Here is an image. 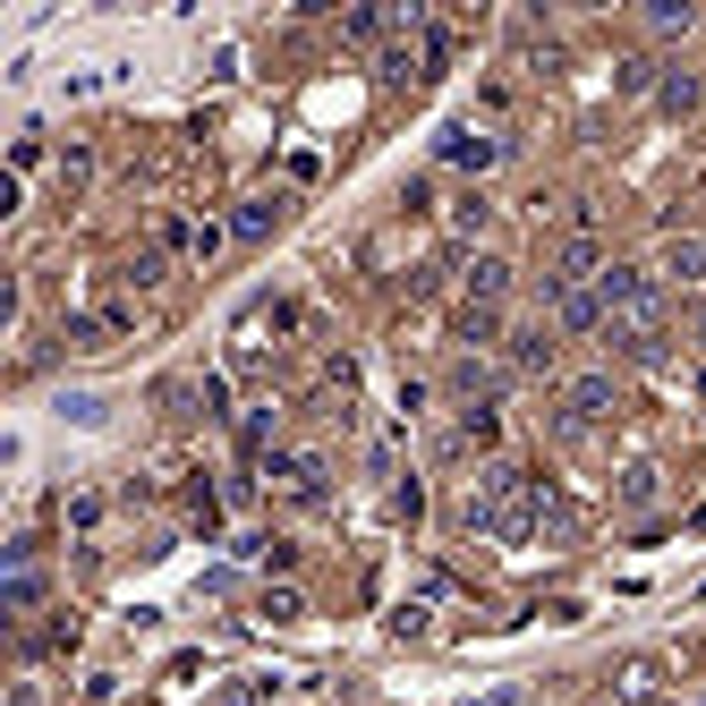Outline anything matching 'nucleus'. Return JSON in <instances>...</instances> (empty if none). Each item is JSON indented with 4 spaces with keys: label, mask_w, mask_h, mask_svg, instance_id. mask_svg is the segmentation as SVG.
I'll return each instance as SVG.
<instances>
[{
    "label": "nucleus",
    "mask_w": 706,
    "mask_h": 706,
    "mask_svg": "<svg viewBox=\"0 0 706 706\" xmlns=\"http://www.w3.org/2000/svg\"><path fill=\"white\" fill-rule=\"evenodd\" d=\"M136 332V298H111V307H95V316H77L60 332L68 350H111V341H129Z\"/></svg>",
    "instance_id": "obj_1"
},
{
    "label": "nucleus",
    "mask_w": 706,
    "mask_h": 706,
    "mask_svg": "<svg viewBox=\"0 0 706 706\" xmlns=\"http://www.w3.org/2000/svg\"><path fill=\"white\" fill-rule=\"evenodd\" d=\"M511 154V136H485V129H443V162L451 170H468V179H485L494 162Z\"/></svg>",
    "instance_id": "obj_2"
},
{
    "label": "nucleus",
    "mask_w": 706,
    "mask_h": 706,
    "mask_svg": "<svg viewBox=\"0 0 706 706\" xmlns=\"http://www.w3.org/2000/svg\"><path fill=\"white\" fill-rule=\"evenodd\" d=\"M562 409H571L578 426H605L613 409H621V384H613V375H571V384H562Z\"/></svg>",
    "instance_id": "obj_3"
},
{
    "label": "nucleus",
    "mask_w": 706,
    "mask_h": 706,
    "mask_svg": "<svg viewBox=\"0 0 706 706\" xmlns=\"http://www.w3.org/2000/svg\"><path fill=\"white\" fill-rule=\"evenodd\" d=\"M511 366H519V375H562V350H553L545 323H519V332H511Z\"/></svg>",
    "instance_id": "obj_4"
},
{
    "label": "nucleus",
    "mask_w": 706,
    "mask_h": 706,
    "mask_svg": "<svg viewBox=\"0 0 706 706\" xmlns=\"http://www.w3.org/2000/svg\"><path fill=\"white\" fill-rule=\"evenodd\" d=\"M698 102H706V77H698V68H664V86H655V111H664V120H690Z\"/></svg>",
    "instance_id": "obj_5"
},
{
    "label": "nucleus",
    "mask_w": 706,
    "mask_h": 706,
    "mask_svg": "<svg viewBox=\"0 0 706 706\" xmlns=\"http://www.w3.org/2000/svg\"><path fill=\"white\" fill-rule=\"evenodd\" d=\"M443 222H451V239H485V230H494V196H485V188H460L443 205Z\"/></svg>",
    "instance_id": "obj_6"
},
{
    "label": "nucleus",
    "mask_w": 706,
    "mask_h": 706,
    "mask_svg": "<svg viewBox=\"0 0 706 706\" xmlns=\"http://www.w3.org/2000/svg\"><path fill=\"white\" fill-rule=\"evenodd\" d=\"M655 282H706V239H664V256H655Z\"/></svg>",
    "instance_id": "obj_7"
},
{
    "label": "nucleus",
    "mask_w": 706,
    "mask_h": 706,
    "mask_svg": "<svg viewBox=\"0 0 706 706\" xmlns=\"http://www.w3.org/2000/svg\"><path fill=\"white\" fill-rule=\"evenodd\" d=\"M494 384H503V375H494V357H477V350L451 357V391H460L468 409H485V391H494Z\"/></svg>",
    "instance_id": "obj_8"
},
{
    "label": "nucleus",
    "mask_w": 706,
    "mask_h": 706,
    "mask_svg": "<svg viewBox=\"0 0 706 706\" xmlns=\"http://www.w3.org/2000/svg\"><path fill=\"white\" fill-rule=\"evenodd\" d=\"M503 298H511V264L477 256V264H468V307H503Z\"/></svg>",
    "instance_id": "obj_9"
},
{
    "label": "nucleus",
    "mask_w": 706,
    "mask_h": 706,
    "mask_svg": "<svg viewBox=\"0 0 706 706\" xmlns=\"http://www.w3.org/2000/svg\"><path fill=\"white\" fill-rule=\"evenodd\" d=\"M553 323H562V332H605V298H596V289H571V298H562V307H553Z\"/></svg>",
    "instance_id": "obj_10"
},
{
    "label": "nucleus",
    "mask_w": 706,
    "mask_h": 706,
    "mask_svg": "<svg viewBox=\"0 0 706 706\" xmlns=\"http://www.w3.org/2000/svg\"><path fill=\"white\" fill-rule=\"evenodd\" d=\"M273 222H282V196H247V205L230 213V230H239V239H264Z\"/></svg>",
    "instance_id": "obj_11"
},
{
    "label": "nucleus",
    "mask_w": 706,
    "mask_h": 706,
    "mask_svg": "<svg viewBox=\"0 0 706 706\" xmlns=\"http://www.w3.org/2000/svg\"><path fill=\"white\" fill-rule=\"evenodd\" d=\"M43 587H52L43 571H9V587H0V596H9V621H26V613L43 605Z\"/></svg>",
    "instance_id": "obj_12"
},
{
    "label": "nucleus",
    "mask_w": 706,
    "mask_h": 706,
    "mask_svg": "<svg viewBox=\"0 0 706 706\" xmlns=\"http://www.w3.org/2000/svg\"><path fill=\"white\" fill-rule=\"evenodd\" d=\"M77 639H86V621H77V613H52V621H43V639H34V647H43V655H77Z\"/></svg>",
    "instance_id": "obj_13"
},
{
    "label": "nucleus",
    "mask_w": 706,
    "mask_h": 706,
    "mask_svg": "<svg viewBox=\"0 0 706 706\" xmlns=\"http://www.w3.org/2000/svg\"><path fill=\"white\" fill-rule=\"evenodd\" d=\"M273 434H282V409H273V400H247V418H239V443H247V451H264Z\"/></svg>",
    "instance_id": "obj_14"
},
{
    "label": "nucleus",
    "mask_w": 706,
    "mask_h": 706,
    "mask_svg": "<svg viewBox=\"0 0 706 706\" xmlns=\"http://www.w3.org/2000/svg\"><path fill=\"white\" fill-rule=\"evenodd\" d=\"M647 86H664V60H647V52H639V60L613 68V95H647Z\"/></svg>",
    "instance_id": "obj_15"
},
{
    "label": "nucleus",
    "mask_w": 706,
    "mask_h": 706,
    "mask_svg": "<svg viewBox=\"0 0 706 706\" xmlns=\"http://www.w3.org/2000/svg\"><path fill=\"white\" fill-rule=\"evenodd\" d=\"M460 443L494 451V443H503V409H460Z\"/></svg>",
    "instance_id": "obj_16"
},
{
    "label": "nucleus",
    "mask_w": 706,
    "mask_h": 706,
    "mask_svg": "<svg viewBox=\"0 0 706 706\" xmlns=\"http://www.w3.org/2000/svg\"><path fill=\"white\" fill-rule=\"evenodd\" d=\"M613 503H621V511H647V503H655V468H621Z\"/></svg>",
    "instance_id": "obj_17"
},
{
    "label": "nucleus",
    "mask_w": 706,
    "mask_h": 706,
    "mask_svg": "<svg viewBox=\"0 0 706 706\" xmlns=\"http://www.w3.org/2000/svg\"><path fill=\"white\" fill-rule=\"evenodd\" d=\"M460 341H468V350L503 341V316H494V307H460Z\"/></svg>",
    "instance_id": "obj_18"
},
{
    "label": "nucleus",
    "mask_w": 706,
    "mask_h": 706,
    "mask_svg": "<svg viewBox=\"0 0 706 706\" xmlns=\"http://www.w3.org/2000/svg\"><path fill=\"white\" fill-rule=\"evenodd\" d=\"M60 519H68V537H95V528H102V494H68Z\"/></svg>",
    "instance_id": "obj_19"
},
{
    "label": "nucleus",
    "mask_w": 706,
    "mask_h": 706,
    "mask_svg": "<svg viewBox=\"0 0 706 706\" xmlns=\"http://www.w3.org/2000/svg\"><path fill=\"white\" fill-rule=\"evenodd\" d=\"M120 273H129V289H162V282H170V264H162V247H145V256H129V264H120Z\"/></svg>",
    "instance_id": "obj_20"
},
{
    "label": "nucleus",
    "mask_w": 706,
    "mask_h": 706,
    "mask_svg": "<svg viewBox=\"0 0 706 706\" xmlns=\"http://www.w3.org/2000/svg\"><path fill=\"white\" fill-rule=\"evenodd\" d=\"M384 26H391V18H375V9H350V18H341V34H350L357 52H366V43H384Z\"/></svg>",
    "instance_id": "obj_21"
},
{
    "label": "nucleus",
    "mask_w": 706,
    "mask_h": 706,
    "mask_svg": "<svg viewBox=\"0 0 706 706\" xmlns=\"http://www.w3.org/2000/svg\"><path fill=\"white\" fill-rule=\"evenodd\" d=\"M86 179H95V154H86V145H68V154H60V196H77Z\"/></svg>",
    "instance_id": "obj_22"
},
{
    "label": "nucleus",
    "mask_w": 706,
    "mask_h": 706,
    "mask_svg": "<svg viewBox=\"0 0 706 706\" xmlns=\"http://www.w3.org/2000/svg\"><path fill=\"white\" fill-rule=\"evenodd\" d=\"M256 613H264V621H298L307 605H298V587H264V596H256Z\"/></svg>",
    "instance_id": "obj_23"
},
{
    "label": "nucleus",
    "mask_w": 706,
    "mask_h": 706,
    "mask_svg": "<svg viewBox=\"0 0 706 706\" xmlns=\"http://www.w3.org/2000/svg\"><path fill=\"white\" fill-rule=\"evenodd\" d=\"M34 162H43V129H18L9 136V170H34Z\"/></svg>",
    "instance_id": "obj_24"
},
{
    "label": "nucleus",
    "mask_w": 706,
    "mask_h": 706,
    "mask_svg": "<svg viewBox=\"0 0 706 706\" xmlns=\"http://www.w3.org/2000/svg\"><path fill=\"white\" fill-rule=\"evenodd\" d=\"M222 247H230V230H222V222H196V256H188V264H213Z\"/></svg>",
    "instance_id": "obj_25"
},
{
    "label": "nucleus",
    "mask_w": 706,
    "mask_h": 706,
    "mask_svg": "<svg viewBox=\"0 0 706 706\" xmlns=\"http://www.w3.org/2000/svg\"><path fill=\"white\" fill-rule=\"evenodd\" d=\"M60 418H77V426H102V400H95V391H60Z\"/></svg>",
    "instance_id": "obj_26"
},
{
    "label": "nucleus",
    "mask_w": 706,
    "mask_h": 706,
    "mask_svg": "<svg viewBox=\"0 0 706 706\" xmlns=\"http://www.w3.org/2000/svg\"><path fill=\"white\" fill-rule=\"evenodd\" d=\"M77 698H86V706H111V698H120V673H86V690H77Z\"/></svg>",
    "instance_id": "obj_27"
},
{
    "label": "nucleus",
    "mask_w": 706,
    "mask_h": 706,
    "mask_svg": "<svg viewBox=\"0 0 706 706\" xmlns=\"http://www.w3.org/2000/svg\"><path fill=\"white\" fill-rule=\"evenodd\" d=\"M647 34H690V9H647Z\"/></svg>",
    "instance_id": "obj_28"
},
{
    "label": "nucleus",
    "mask_w": 706,
    "mask_h": 706,
    "mask_svg": "<svg viewBox=\"0 0 706 706\" xmlns=\"http://www.w3.org/2000/svg\"><path fill=\"white\" fill-rule=\"evenodd\" d=\"M9 706H52V690H43V673H26L18 690H9Z\"/></svg>",
    "instance_id": "obj_29"
},
{
    "label": "nucleus",
    "mask_w": 706,
    "mask_h": 706,
    "mask_svg": "<svg viewBox=\"0 0 706 706\" xmlns=\"http://www.w3.org/2000/svg\"><path fill=\"white\" fill-rule=\"evenodd\" d=\"M698 341H706V316H698Z\"/></svg>",
    "instance_id": "obj_30"
}]
</instances>
